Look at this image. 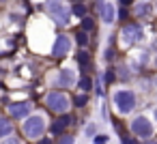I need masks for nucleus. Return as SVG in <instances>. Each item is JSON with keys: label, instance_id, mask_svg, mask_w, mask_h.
<instances>
[{"label": "nucleus", "instance_id": "obj_1", "mask_svg": "<svg viewBox=\"0 0 157 144\" xmlns=\"http://www.w3.org/2000/svg\"><path fill=\"white\" fill-rule=\"evenodd\" d=\"M114 103H116L121 114H127V112H131L136 108V95L131 90H118L114 95Z\"/></svg>", "mask_w": 157, "mask_h": 144}, {"label": "nucleus", "instance_id": "obj_2", "mask_svg": "<svg viewBox=\"0 0 157 144\" xmlns=\"http://www.w3.org/2000/svg\"><path fill=\"white\" fill-rule=\"evenodd\" d=\"M43 131H45V120H43V116H30V118H26V123H24V133H26L28 138H39Z\"/></svg>", "mask_w": 157, "mask_h": 144}, {"label": "nucleus", "instance_id": "obj_3", "mask_svg": "<svg viewBox=\"0 0 157 144\" xmlns=\"http://www.w3.org/2000/svg\"><path fill=\"white\" fill-rule=\"evenodd\" d=\"M48 11L56 20V24H67L69 22V11L65 9L63 0H48Z\"/></svg>", "mask_w": 157, "mask_h": 144}, {"label": "nucleus", "instance_id": "obj_4", "mask_svg": "<svg viewBox=\"0 0 157 144\" xmlns=\"http://www.w3.org/2000/svg\"><path fill=\"white\" fill-rule=\"evenodd\" d=\"M131 131L138 135V138H151L153 135V125L146 116H136L133 123H131Z\"/></svg>", "mask_w": 157, "mask_h": 144}, {"label": "nucleus", "instance_id": "obj_5", "mask_svg": "<svg viewBox=\"0 0 157 144\" xmlns=\"http://www.w3.org/2000/svg\"><path fill=\"white\" fill-rule=\"evenodd\" d=\"M48 105H50L54 112L67 114V110H69V97H67L65 93H50V95H48Z\"/></svg>", "mask_w": 157, "mask_h": 144}, {"label": "nucleus", "instance_id": "obj_6", "mask_svg": "<svg viewBox=\"0 0 157 144\" xmlns=\"http://www.w3.org/2000/svg\"><path fill=\"white\" fill-rule=\"evenodd\" d=\"M142 26L140 24H127L125 28H123V32H121V37H123V43H127V45H131V43H136V41H140L142 39Z\"/></svg>", "mask_w": 157, "mask_h": 144}, {"label": "nucleus", "instance_id": "obj_7", "mask_svg": "<svg viewBox=\"0 0 157 144\" xmlns=\"http://www.w3.org/2000/svg\"><path fill=\"white\" fill-rule=\"evenodd\" d=\"M71 50V39L65 37V35H58L56 41H54V50H52V56L54 58H63L65 54H69Z\"/></svg>", "mask_w": 157, "mask_h": 144}, {"label": "nucleus", "instance_id": "obj_8", "mask_svg": "<svg viewBox=\"0 0 157 144\" xmlns=\"http://www.w3.org/2000/svg\"><path fill=\"white\" fill-rule=\"evenodd\" d=\"M9 114L13 118H24V116L30 114V103L28 101H15V103L9 105Z\"/></svg>", "mask_w": 157, "mask_h": 144}, {"label": "nucleus", "instance_id": "obj_9", "mask_svg": "<svg viewBox=\"0 0 157 144\" xmlns=\"http://www.w3.org/2000/svg\"><path fill=\"white\" fill-rule=\"evenodd\" d=\"M101 20L105 22V24H112L114 22V17H116V13H114V5H110V2H101Z\"/></svg>", "mask_w": 157, "mask_h": 144}, {"label": "nucleus", "instance_id": "obj_10", "mask_svg": "<svg viewBox=\"0 0 157 144\" xmlns=\"http://www.w3.org/2000/svg\"><path fill=\"white\" fill-rule=\"evenodd\" d=\"M71 123H73V116H71V114H63V116L52 125V131H54V133H63L65 127H69Z\"/></svg>", "mask_w": 157, "mask_h": 144}, {"label": "nucleus", "instance_id": "obj_11", "mask_svg": "<svg viewBox=\"0 0 157 144\" xmlns=\"http://www.w3.org/2000/svg\"><path fill=\"white\" fill-rule=\"evenodd\" d=\"M58 84H60V86H71V84H73V73H71L69 69H63L60 75H58Z\"/></svg>", "mask_w": 157, "mask_h": 144}, {"label": "nucleus", "instance_id": "obj_12", "mask_svg": "<svg viewBox=\"0 0 157 144\" xmlns=\"http://www.w3.org/2000/svg\"><path fill=\"white\" fill-rule=\"evenodd\" d=\"M133 13H136V17H144V15L151 13V5L148 2H138L136 9H133Z\"/></svg>", "mask_w": 157, "mask_h": 144}, {"label": "nucleus", "instance_id": "obj_13", "mask_svg": "<svg viewBox=\"0 0 157 144\" xmlns=\"http://www.w3.org/2000/svg\"><path fill=\"white\" fill-rule=\"evenodd\" d=\"M11 129H13V125H11V120H9V118H0V138L9 135V133H11Z\"/></svg>", "mask_w": 157, "mask_h": 144}, {"label": "nucleus", "instance_id": "obj_14", "mask_svg": "<svg viewBox=\"0 0 157 144\" xmlns=\"http://www.w3.org/2000/svg\"><path fill=\"white\" fill-rule=\"evenodd\" d=\"M78 63H80L82 69H88V65H90V56H88L86 52H80V54H78Z\"/></svg>", "mask_w": 157, "mask_h": 144}, {"label": "nucleus", "instance_id": "obj_15", "mask_svg": "<svg viewBox=\"0 0 157 144\" xmlns=\"http://www.w3.org/2000/svg\"><path fill=\"white\" fill-rule=\"evenodd\" d=\"M78 84H80V88H82V90H90V86H93V82H90V78H88V75H82Z\"/></svg>", "mask_w": 157, "mask_h": 144}, {"label": "nucleus", "instance_id": "obj_16", "mask_svg": "<svg viewBox=\"0 0 157 144\" xmlns=\"http://www.w3.org/2000/svg\"><path fill=\"white\" fill-rule=\"evenodd\" d=\"M73 13L80 15V17H86V7H84L82 2H75V5H73Z\"/></svg>", "mask_w": 157, "mask_h": 144}, {"label": "nucleus", "instance_id": "obj_17", "mask_svg": "<svg viewBox=\"0 0 157 144\" xmlns=\"http://www.w3.org/2000/svg\"><path fill=\"white\" fill-rule=\"evenodd\" d=\"M75 41H78L80 45H86V43H88V35H86L84 30H78V32H75Z\"/></svg>", "mask_w": 157, "mask_h": 144}, {"label": "nucleus", "instance_id": "obj_18", "mask_svg": "<svg viewBox=\"0 0 157 144\" xmlns=\"http://www.w3.org/2000/svg\"><path fill=\"white\" fill-rule=\"evenodd\" d=\"M93 28H95V22H93L90 17H84V20H82V30L88 32V30H93Z\"/></svg>", "mask_w": 157, "mask_h": 144}, {"label": "nucleus", "instance_id": "obj_19", "mask_svg": "<svg viewBox=\"0 0 157 144\" xmlns=\"http://www.w3.org/2000/svg\"><path fill=\"white\" fill-rule=\"evenodd\" d=\"M110 138L108 135H95V144H108Z\"/></svg>", "mask_w": 157, "mask_h": 144}, {"label": "nucleus", "instance_id": "obj_20", "mask_svg": "<svg viewBox=\"0 0 157 144\" xmlns=\"http://www.w3.org/2000/svg\"><path fill=\"white\" fill-rule=\"evenodd\" d=\"M56 144H73V135H63Z\"/></svg>", "mask_w": 157, "mask_h": 144}, {"label": "nucleus", "instance_id": "obj_21", "mask_svg": "<svg viewBox=\"0 0 157 144\" xmlns=\"http://www.w3.org/2000/svg\"><path fill=\"white\" fill-rule=\"evenodd\" d=\"M86 101H88V99H86V95H78V97H75V105H80V108H82Z\"/></svg>", "mask_w": 157, "mask_h": 144}, {"label": "nucleus", "instance_id": "obj_22", "mask_svg": "<svg viewBox=\"0 0 157 144\" xmlns=\"http://www.w3.org/2000/svg\"><path fill=\"white\" fill-rule=\"evenodd\" d=\"M112 73H114V71H108V73H105V82H108V84L114 80V75H112Z\"/></svg>", "mask_w": 157, "mask_h": 144}, {"label": "nucleus", "instance_id": "obj_23", "mask_svg": "<svg viewBox=\"0 0 157 144\" xmlns=\"http://www.w3.org/2000/svg\"><path fill=\"white\" fill-rule=\"evenodd\" d=\"M2 144H20V140H17V138H9V140L2 142Z\"/></svg>", "mask_w": 157, "mask_h": 144}, {"label": "nucleus", "instance_id": "obj_24", "mask_svg": "<svg viewBox=\"0 0 157 144\" xmlns=\"http://www.w3.org/2000/svg\"><path fill=\"white\" fill-rule=\"evenodd\" d=\"M86 133L93 135V133H95V125H88V127H86Z\"/></svg>", "mask_w": 157, "mask_h": 144}, {"label": "nucleus", "instance_id": "obj_25", "mask_svg": "<svg viewBox=\"0 0 157 144\" xmlns=\"http://www.w3.org/2000/svg\"><path fill=\"white\" fill-rule=\"evenodd\" d=\"M118 2H121L123 7H127V5H131V2H133V0H118Z\"/></svg>", "mask_w": 157, "mask_h": 144}, {"label": "nucleus", "instance_id": "obj_26", "mask_svg": "<svg viewBox=\"0 0 157 144\" xmlns=\"http://www.w3.org/2000/svg\"><path fill=\"white\" fill-rule=\"evenodd\" d=\"M37 144H52V140H41V142H37Z\"/></svg>", "mask_w": 157, "mask_h": 144}, {"label": "nucleus", "instance_id": "obj_27", "mask_svg": "<svg viewBox=\"0 0 157 144\" xmlns=\"http://www.w3.org/2000/svg\"><path fill=\"white\" fill-rule=\"evenodd\" d=\"M153 118H155V123H157V108L153 110Z\"/></svg>", "mask_w": 157, "mask_h": 144}, {"label": "nucleus", "instance_id": "obj_28", "mask_svg": "<svg viewBox=\"0 0 157 144\" xmlns=\"http://www.w3.org/2000/svg\"><path fill=\"white\" fill-rule=\"evenodd\" d=\"M153 63H155V67H157V56H155V60H153Z\"/></svg>", "mask_w": 157, "mask_h": 144}, {"label": "nucleus", "instance_id": "obj_29", "mask_svg": "<svg viewBox=\"0 0 157 144\" xmlns=\"http://www.w3.org/2000/svg\"><path fill=\"white\" fill-rule=\"evenodd\" d=\"M146 144H157V142H146Z\"/></svg>", "mask_w": 157, "mask_h": 144}]
</instances>
